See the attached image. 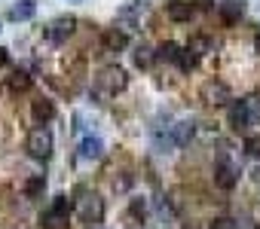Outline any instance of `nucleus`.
I'll return each mask as SVG.
<instances>
[{
    "mask_svg": "<svg viewBox=\"0 0 260 229\" xmlns=\"http://www.w3.org/2000/svg\"><path fill=\"white\" fill-rule=\"evenodd\" d=\"M68 217H71V199L55 196L52 205L40 214V226L43 229H68Z\"/></svg>",
    "mask_w": 260,
    "mask_h": 229,
    "instance_id": "f257e3e1",
    "label": "nucleus"
},
{
    "mask_svg": "<svg viewBox=\"0 0 260 229\" xmlns=\"http://www.w3.org/2000/svg\"><path fill=\"white\" fill-rule=\"evenodd\" d=\"M125 86H128V73H125L119 64H110V67L98 70V77H95V89H98L101 95H116V92H122Z\"/></svg>",
    "mask_w": 260,
    "mask_h": 229,
    "instance_id": "f03ea898",
    "label": "nucleus"
},
{
    "mask_svg": "<svg viewBox=\"0 0 260 229\" xmlns=\"http://www.w3.org/2000/svg\"><path fill=\"white\" fill-rule=\"evenodd\" d=\"M199 95H202V101H205V104H211V107L233 104V92H230V86H226L223 80H217V77L205 80V83H202V89H199Z\"/></svg>",
    "mask_w": 260,
    "mask_h": 229,
    "instance_id": "7ed1b4c3",
    "label": "nucleus"
},
{
    "mask_svg": "<svg viewBox=\"0 0 260 229\" xmlns=\"http://www.w3.org/2000/svg\"><path fill=\"white\" fill-rule=\"evenodd\" d=\"M25 150L34 156V159H40V162H46L49 156H52V132L49 129H34L31 135H28V141H25Z\"/></svg>",
    "mask_w": 260,
    "mask_h": 229,
    "instance_id": "20e7f679",
    "label": "nucleus"
},
{
    "mask_svg": "<svg viewBox=\"0 0 260 229\" xmlns=\"http://www.w3.org/2000/svg\"><path fill=\"white\" fill-rule=\"evenodd\" d=\"M77 214L83 223H101L104 220V199L98 193H83V199H77Z\"/></svg>",
    "mask_w": 260,
    "mask_h": 229,
    "instance_id": "39448f33",
    "label": "nucleus"
},
{
    "mask_svg": "<svg viewBox=\"0 0 260 229\" xmlns=\"http://www.w3.org/2000/svg\"><path fill=\"white\" fill-rule=\"evenodd\" d=\"M74 28H77V19H74V16H61V19L49 22V28H46V40H49V43H64V40L74 34Z\"/></svg>",
    "mask_w": 260,
    "mask_h": 229,
    "instance_id": "423d86ee",
    "label": "nucleus"
},
{
    "mask_svg": "<svg viewBox=\"0 0 260 229\" xmlns=\"http://www.w3.org/2000/svg\"><path fill=\"white\" fill-rule=\"evenodd\" d=\"M217 16L223 25H236L245 16V0H220L217 4Z\"/></svg>",
    "mask_w": 260,
    "mask_h": 229,
    "instance_id": "0eeeda50",
    "label": "nucleus"
},
{
    "mask_svg": "<svg viewBox=\"0 0 260 229\" xmlns=\"http://www.w3.org/2000/svg\"><path fill=\"white\" fill-rule=\"evenodd\" d=\"M236 180H239V171H236L226 159H220V162L214 165V183H217L220 189H233Z\"/></svg>",
    "mask_w": 260,
    "mask_h": 229,
    "instance_id": "6e6552de",
    "label": "nucleus"
},
{
    "mask_svg": "<svg viewBox=\"0 0 260 229\" xmlns=\"http://www.w3.org/2000/svg\"><path fill=\"white\" fill-rule=\"evenodd\" d=\"M248 123H251V113H248L245 98H242V101H233V104H230V126H233L236 132H245Z\"/></svg>",
    "mask_w": 260,
    "mask_h": 229,
    "instance_id": "1a4fd4ad",
    "label": "nucleus"
},
{
    "mask_svg": "<svg viewBox=\"0 0 260 229\" xmlns=\"http://www.w3.org/2000/svg\"><path fill=\"white\" fill-rule=\"evenodd\" d=\"M77 153H80V159H86V162H95V159H101V156H104V141L89 135V138H83V141H80Z\"/></svg>",
    "mask_w": 260,
    "mask_h": 229,
    "instance_id": "9d476101",
    "label": "nucleus"
},
{
    "mask_svg": "<svg viewBox=\"0 0 260 229\" xmlns=\"http://www.w3.org/2000/svg\"><path fill=\"white\" fill-rule=\"evenodd\" d=\"M101 43H104V49L119 52V49L128 46V34H125V28H107V31L101 34Z\"/></svg>",
    "mask_w": 260,
    "mask_h": 229,
    "instance_id": "9b49d317",
    "label": "nucleus"
},
{
    "mask_svg": "<svg viewBox=\"0 0 260 229\" xmlns=\"http://www.w3.org/2000/svg\"><path fill=\"white\" fill-rule=\"evenodd\" d=\"M193 13H196V7L187 4V0H172V4H166V16L172 22H190Z\"/></svg>",
    "mask_w": 260,
    "mask_h": 229,
    "instance_id": "f8f14e48",
    "label": "nucleus"
},
{
    "mask_svg": "<svg viewBox=\"0 0 260 229\" xmlns=\"http://www.w3.org/2000/svg\"><path fill=\"white\" fill-rule=\"evenodd\" d=\"M37 16V4L34 0H19L10 7V22H31Z\"/></svg>",
    "mask_w": 260,
    "mask_h": 229,
    "instance_id": "ddd939ff",
    "label": "nucleus"
},
{
    "mask_svg": "<svg viewBox=\"0 0 260 229\" xmlns=\"http://www.w3.org/2000/svg\"><path fill=\"white\" fill-rule=\"evenodd\" d=\"M169 132H172L175 147H184V144H190V138H193V123H190V120H181V123L169 126Z\"/></svg>",
    "mask_w": 260,
    "mask_h": 229,
    "instance_id": "4468645a",
    "label": "nucleus"
},
{
    "mask_svg": "<svg viewBox=\"0 0 260 229\" xmlns=\"http://www.w3.org/2000/svg\"><path fill=\"white\" fill-rule=\"evenodd\" d=\"M31 113H34L37 123H49V120L55 117V104H52L49 98H37V101L31 104Z\"/></svg>",
    "mask_w": 260,
    "mask_h": 229,
    "instance_id": "2eb2a0df",
    "label": "nucleus"
},
{
    "mask_svg": "<svg viewBox=\"0 0 260 229\" xmlns=\"http://www.w3.org/2000/svg\"><path fill=\"white\" fill-rule=\"evenodd\" d=\"M181 46L178 43H172V40H166L159 49H156V61H169V64H178V58H181Z\"/></svg>",
    "mask_w": 260,
    "mask_h": 229,
    "instance_id": "dca6fc26",
    "label": "nucleus"
},
{
    "mask_svg": "<svg viewBox=\"0 0 260 229\" xmlns=\"http://www.w3.org/2000/svg\"><path fill=\"white\" fill-rule=\"evenodd\" d=\"M43 189H46V177L43 174H31L28 180H25V199H40L43 196Z\"/></svg>",
    "mask_w": 260,
    "mask_h": 229,
    "instance_id": "f3484780",
    "label": "nucleus"
},
{
    "mask_svg": "<svg viewBox=\"0 0 260 229\" xmlns=\"http://www.w3.org/2000/svg\"><path fill=\"white\" fill-rule=\"evenodd\" d=\"M132 61H135L138 67H150V64L156 61V52H153L147 43H138V46H135V52H132Z\"/></svg>",
    "mask_w": 260,
    "mask_h": 229,
    "instance_id": "a211bd4d",
    "label": "nucleus"
},
{
    "mask_svg": "<svg viewBox=\"0 0 260 229\" xmlns=\"http://www.w3.org/2000/svg\"><path fill=\"white\" fill-rule=\"evenodd\" d=\"M10 89H13V92H28V89H31V77H28L25 70H16V73L10 77Z\"/></svg>",
    "mask_w": 260,
    "mask_h": 229,
    "instance_id": "6ab92c4d",
    "label": "nucleus"
},
{
    "mask_svg": "<svg viewBox=\"0 0 260 229\" xmlns=\"http://www.w3.org/2000/svg\"><path fill=\"white\" fill-rule=\"evenodd\" d=\"M196 64H199V55H196L193 49H184V52H181V58H178V67H181L184 73H190Z\"/></svg>",
    "mask_w": 260,
    "mask_h": 229,
    "instance_id": "aec40b11",
    "label": "nucleus"
},
{
    "mask_svg": "<svg viewBox=\"0 0 260 229\" xmlns=\"http://www.w3.org/2000/svg\"><path fill=\"white\" fill-rule=\"evenodd\" d=\"M242 147H245V153H248L251 159H260V135H248Z\"/></svg>",
    "mask_w": 260,
    "mask_h": 229,
    "instance_id": "412c9836",
    "label": "nucleus"
},
{
    "mask_svg": "<svg viewBox=\"0 0 260 229\" xmlns=\"http://www.w3.org/2000/svg\"><path fill=\"white\" fill-rule=\"evenodd\" d=\"M245 104H248V113H251V123H260V95H248Z\"/></svg>",
    "mask_w": 260,
    "mask_h": 229,
    "instance_id": "4be33fe9",
    "label": "nucleus"
},
{
    "mask_svg": "<svg viewBox=\"0 0 260 229\" xmlns=\"http://www.w3.org/2000/svg\"><path fill=\"white\" fill-rule=\"evenodd\" d=\"M187 49H193V52H196V55H205V52H208V49H211V40H208V37H193V40H190V46H187Z\"/></svg>",
    "mask_w": 260,
    "mask_h": 229,
    "instance_id": "5701e85b",
    "label": "nucleus"
},
{
    "mask_svg": "<svg viewBox=\"0 0 260 229\" xmlns=\"http://www.w3.org/2000/svg\"><path fill=\"white\" fill-rule=\"evenodd\" d=\"M128 211H132V217H141V220H144V214H147V202H144V199H132Z\"/></svg>",
    "mask_w": 260,
    "mask_h": 229,
    "instance_id": "b1692460",
    "label": "nucleus"
},
{
    "mask_svg": "<svg viewBox=\"0 0 260 229\" xmlns=\"http://www.w3.org/2000/svg\"><path fill=\"white\" fill-rule=\"evenodd\" d=\"M211 229H236V220H230V217H217V220H211Z\"/></svg>",
    "mask_w": 260,
    "mask_h": 229,
    "instance_id": "393cba45",
    "label": "nucleus"
},
{
    "mask_svg": "<svg viewBox=\"0 0 260 229\" xmlns=\"http://www.w3.org/2000/svg\"><path fill=\"white\" fill-rule=\"evenodd\" d=\"M7 61H10V52H7V49H4V46H0V67H4V64H7Z\"/></svg>",
    "mask_w": 260,
    "mask_h": 229,
    "instance_id": "a878e982",
    "label": "nucleus"
},
{
    "mask_svg": "<svg viewBox=\"0 0 260 229\" xmlns=\"http://www.w3.org/2000/svg\"><path fill=\"white\" fill-rule=\"evenodd\" d=\"M254 49H257V55H260V34L254 37Z\"/></svg>",
    "mask_w": 260,
    "mask_h": 229,
    "instance_id": "bb28decb",
    "label": "nucleus"
}]
</instances>
